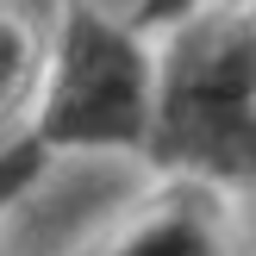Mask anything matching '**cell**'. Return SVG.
Wrapping results in <instances>:
<instances>
[{"instance_id":"1","label":"cell","mask_w":256,"mask_h":256,"mask_svg":"<svg viewBox=\"0 0 256 256\" xmlns=\"http://www.w3.org/2000/svg\"><path fill=\"white\" fill-rule=\"evenodd\" d=\"M144 156L200 188L256 182V0L169 32Z\"/></svg>"},{"instance_id":"2","label":"cell","mask_w":256,"mask_h":256,"mask_svg":"<svg viewBox=\"0 0 256 256\" xmlns=\"http://www.w3.org/2000/svg\"><path fill=\"white\" fill-rule=\"evenodd\" d=\"M32 138L56 150H144L150 106H156V50L125 19L62 0L56 44L44 62Z\"/></svg>"},{"instance_id":"3","label":"cell","mask_w":256,"mask_h":256,"mask_svg":"<svg viewBox=\"0 0 256 256\" xmlns=\"http://www.w3.org/2000/svg\"><path fill=\"white\" fill-rule=\"evenodd\" d=\"M100 256H238V238H232L219 194L200 182H182L138 225H125Z\"/></svg>"},{"instance_id":"4","label":"cell","mask_w":256,"mask_h":256,"mask_svg":"<svg viewBox=\"0 0 256 256\" xmlns=\"http://www.w3.org/2000/svg\"><path fill=\"white\" fill-rule=\"evenodd\" d=\"M44 75V50H38V32L19 19V12H0V112H12L32 82Z\"/></svg>"},{"instance_id":"5","label":"cell","mask_w":256,"mask_h":256,"mask_svg":"<svg viewBox=\"0 0 256 256\" xmlns=\"http://www.w3.org/2000/svg\"><path fill=\"white\" fill-rule=\"evenodd\" d=\"M44 169H50V150L38 144L32 132H19V138H6L0 144V212H12L25 194H32L38 182H44Z\"/></svg>"},{"instance_id":"6","label":"cell","mask_w":256,"mask_h":256,"mask_svg":"<svg viewBox=\"0 0 256 256\" xmlns=\"http://www.w3.org/2000/svg\"><path fill=\"white\" fill-rule=\"evenodd\" d=\"M194 12H206V0H138L125 25H132L138 38H156V32H175V25H188Z\"/></svg>"}]
</instances>
